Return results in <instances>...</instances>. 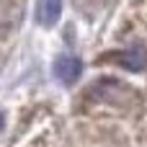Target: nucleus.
<instances>
[{
	"label": "nucleus",
	"mask_w": 147,
	"mask_h": 147,
	"mask_svg": "<svg viewBox=\"0 0 147 147\" xmlns=\"http://www.w3.org/2000/svg\"><path fill=\"white\" fill-rule=\"evenodd\" d=\"M52 72H54V78L62 83V85H75L78 80H80V75H83V62L75 57V54H57L54 57V62H52Z\"/></svg>",
	"instance_id": "nucleus-1"
},
{
	"label": "nucleus",
	"mask_w": 147,
	"mask_h": 147,
	"mask_svg": "<svg viewBox=\"0 0 147 147\" xmlns=\"http://www.w3.org/2000/svg\"><path fill=\"white\" fill-rule=\"evenodd\" d=\"M101 62H114L129 72H140L147 67V49L145 47H132V49H119L114 54H106Z\"/></svg>",
	"instance_id": "nucleus-2"
},
{
	"label": "nucleus",
	"mask_w": 147,
	"mask_h": 147,
	"mask_svg": "<svg viewBox=\"0 0 147 147\" xmlns=\"http://www.w3.org/2000/svg\"><path fill=\"white\" fill-rule=\"evenodd\" d=\"M62 16V0H36V10H34V18L39 26L44 28H52Z\"/></svg>",
	"instance_id": "nucleus-3"
},
{
	"label": "nucleus",
	"mask_w": 147,
	"mask_h": 147,
	"mask_svg": "<svg viewBox=\"0 0 147 147\" xmlns=\"http://www.w3.org/2000/svg\"><path fill=\"white\" fill-rule=\"evenodd\" d=\"M3 129H5V114L0 111V132H3Z\"/></svg>",
	"instance_id": "nucleus-4"
}]
</instances>
